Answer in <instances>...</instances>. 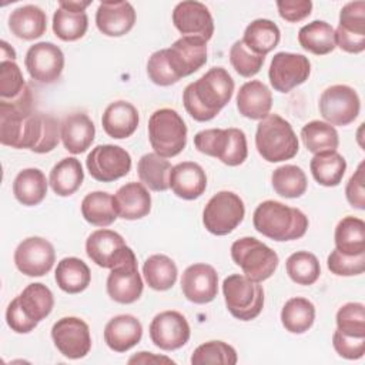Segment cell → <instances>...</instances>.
<instances>
[{
  "instance_id": "obj_17",
  "label": "cell",
  "mask_w": 365,
  "mask_h": 365,
  "mask_svg": "<svg viewBox=\"0 0 365 365\" xmlns=\"http://www.w3.org/2000/svg\"><path fill=\"white\" fill-rule=\"evenodd\" d=\"M190 335L188 321L178 311H163L150 324L151 342L163 351H175L184 346Z\"/></svg>"
},
{
  "instance_id": "obj_29",
  "label": "cell",
  "mask_w": 365,
  "mask_h": 365,
  "mask_svg": "<svg viewBox=\"0 0 365 365\" xmlns=\"http://www.w3.org/2000/svg\"><path fill=\"white\" fill-rule=\"evenodd\" d=\"M9 29L17 38L36 40L47 30V16L34 4L17 7L9 16Z\"/></svg>"
},
{
  "instance_id": "obj_55",
  "label": "cell",
  "mask_w": 365,
  "mask_h": 365,
  "mask_svg": "<svg viewBox=\"0 0 365 365\" xmlns=\"http://www.w3.org/2000/svg\"><path fill=\"white\" fill-rule=\"evenodd\" d=\"M6 322L11 328V331L17 334H29L37 327V321L27 317V314L21 309L17 297L7 305L6 309Z\"/></svg>"
},
{
  "instance_id": "obj_3",
  "label": "cell",
  "mask_w": 365,
  "mask_h": 365,
  "mask_svg": "<svg viewBox=\"0 0 365 365\" xmlns=\"http://www.w3.org/2000/svg\"><path fill=\"white\" fill-rule=\"evenodd\" d=\"M252 224L259 234L274 241L298 240L308 230V218L301 210L274 200L258 204L252 214Z\"/></svg>"
},
{
  "instance_id": "obj_23",
  "label": "cell",
  "mask_w": 365,
  "mask_h": 365,
  "mask_svg": "<svg viewBox=\"0 0 365 365\" xmlns=\"http://www.w3.org/2000/svg\"><path fill=\"white\" fill-rule=\"evenodd\" d=\"M170 188L182 200H195L207 188V175L202 167L194 161H182L171 168Z\"/></svg>"
},
{
  "instance_id": "obj_13",
  "label": "cell",
  "mask_w": 365,
  "mask_h": 365,
  "mask_svg": "<svg viewBox=\"0 0 365 365\" xmlns=\"http://www.w3.org/2000/svg\"><path fill=\"white\" fill-rule=\"evenodd\" d=\"M311 74V63L308 57L298 53H277L269 64L268 78L275 91L289 93L301 86Z\"/></svg>"
},
{
  "instance_id": "obj_14",
  "label": "cell",
  "mask_w": 365,
  "mask_h": 365,
  "mask_svg": "<svg viewBox=\"0 0 365 365\" xmlns=\"http://www.w3.org/2000/svg\"><path fill=\"white\" fill-rule=\"evenodd\" d=\"M106 288L108 297L118 304H133L141 297L144 285L138 272L134 251L111 268Z\"/></svg>"
},
{
  "instance_id": "obj_18",
  "label": "cell",
  "mask_w": 365,
  "mask_h": 365,
  "mask_svg": "<svg viewBox=\"0 0 365 365\" xmlns=\"http://www.w3.org/2000/svg\"><path fill=\"white\" fill-rule=\"evenodd\" d=\"M133 250L124 238L111 230L101 228L93 231L86 241L87 257L101 268H113L120 264Z\"/></svg>"
},
{
  "instance_id": "obj_48",
  "label": "cell",
  "mask_w": 365,
  "mask_h": 365,
  "mask_svg": "<svg viewBox=\"0 0 365 365\" xmlns=\"http://www.w3.org/2000/svg\"><path fill=\"white\" fill-rule=\"evenodd\" d=\"M336 329L355 336H365V307L361 302H348L336 312Z\"/></svg>"
},
{
  "instance_id": "obj_39",
  "label": "cell",
  "mask_w": 365,
  "mask_h": 365,
  "mask_svg": "<svg viewBox=\"0 0 365 365\" xmlns=\"http://www.w3.org/2000/svg\"><path fill=\"white\" fill-rule=\"evenodd\" d=\"M335 248L348 255L365 252V222L361 218L344 217L335 227Z\"/></svg>"
},
{
  "instance_id": "obj_34",
  "label": "cell",
  "mask_w": 365,
  "mask_h": 365,
  "mask_svg": "<svg viewBox=\"0 0 365 365\" xmlns=\"http://www.w3.org/2000/svg\"><path fill=\"white\" fill-rule=\"evenodd\" d=\"M299 46L317 56H325L335 50V30L322 20H314L302 26L298 31Z\"/></svg>"
},
{
  "instance_id": "obj_21",
  "label": "cell",
  "mask_w": 365,
  "mask_h": 365,
  "mask_svg": "<svg viewBox=\"0 0 365 365\" xmlns=\"http://www.w3.org/2000/svg\"><path fill=\"white\" fill-rule=\"evenodd\" d=\"M181 291L190 302H211L218 292V274L215 268L204 262L187 267L181 277Z\"/></svg>"
},
{
  "instance_id": "obj_59",
  "label": "cell",
  "mask_w": 365,
  "mask_h": 365,
  "mask_svg": "<svg viewBox=\"0 0 365 365\" xmlns=\"http://www.w3.org/2000/svg\"><path fill=\"white\" fill-rule=\"evenodd\" d=\"M0 48H1V61H14L16 60V51L11 46H9L7 41H1Z\"/></svg>"
},
{
  "instance_id": "obj_24",
  "label": "cell",
  "mask_w": 365,
  "mask_h": 365,
  "mask_svg": "<svg viewBox=\"0 0 365 365\" xmlns=\"http://www.w3.org/2000/svg\"><path fill=\"white\" fill-rule=\"evenodd\" d=\"M113 197L117 215L123 220H140L151 211V195L143 182H127Z\"/></svg>"
},
{
  "instance_id": "obj_6",
  "label": "cell",
  "mask_w": 365,
  "mask_h": 365,
  "mask_svg": "<svg viewBox=\"0 0 365 365\" xmlns=\"http://www.w3.org/2000/svg\"><path fill=\"white\" fill-rule=\"evenodd\" d=\"M148 138L155 154L171 158L185 148L187 125L175 110L160 108L148 120Z\"/></svg>"
},
{
  "instance_id": "obj_36",
  "label": "cell",
  "mask_w": 365,
  "mask_h": 365,
  "mask_svg": "<svg viewBox=\"0 0 365 365\" xmlns=\"http://www.w3.org/2000/svg\"><path fill=\"white\" fill-rule=\"evenodd\" d=\"M83 218L96 227H108L117 218L114 197L106 191L88 192L81 201Z\"/></svg>"
},
{
  "instance_id": "obj_45",
  "label": "cell",
  "mask_w": 365,
  "mask_h": 365,
  "mask_svg": "<svg viewBox=\"0 0 365 365\" xmlns=\"http://www.w3.org/2000/svg\"><path fill=\"white\" fill-rule=\"evenodd\" d=\"M88 29L86 11L74 13L58 7L53 14V31L63 41H76L81 38Z\"/></svg>"
},
{
  "instance_id": "obj_43",
  "label": "cell",
  "mask_w": 365,
  "mask_h": 365,
  "mask_svg": "<svg viewBox=\"0 0 365 365\" xmlns=\"http://www.w3.org/2000/svg\"><path fill=\"white\" fill-rule=\"evenodd\" d=\"M274 191L285 198H298L307 191V175L298 165L285 164L274 170L271 175Z\"/></svg>"
},
{
  "instance_id": "obj_58",
  "label": "cell",
  "mask_w": 365,
  "mask_h": 365,
  "mask_svg": "<svg viewBox=\"0 0 365 365\" xmlns=\"http://www.w3.org/2000/svg\"><path fill=\"white\" fill-rule=\"evenodd\" d=\"M91 4L90 0L87 1H58V7L66 9L68 11H74V13H81L86 11V9Z\"/></svg>"
},
{
  "instance_id": "obj_50",
  "label": "cell",
  "mask_w": 365,
  "mask_h": 365,
  "mask_svg": "<svg viewBox=\"0 0 365 365\" xmlns=\"http://www.w3.org/2000/svg\"><path fill=\"white\" fill-rule=\"evenodd\" d=\"M328 269L339 277H354L365 271V252L358 255H348L336 248L331 251L327 259Z\"/></svg>"
},
{
  "instance_id": "obj_46",
  "label": "cell",
  "mask_w": 365,
  "mask_h": 365,
  "mask_svg": "<svg viewBox=\"0 0 365 365\" xmlns=\"http://www.w3.org/2000/svg\"><path fill=\"white\" fill-rule=\"evenodd\" d=\"M238 361L237 351L224 341H208L197 346L191 355L192 365L222 364L235 365Z\"/></svg>"
},
{
  "instance_id": "obj_22",
  "label": "cell",
  "mask_w": 365,
  "mask_h": 365,
  "mask_svg": "<svg viewBox=\"0 0 365 365\" xmlns=\"http://www.w3.org/2000/svg\"><path fill=\"white\" fill-rule=\"evenodd\" d=\"M135 23V10L128 1H103L96 11V26L104 36L121 37Z\"/></svg>"
},
{
  "instance_id": "obj_9",
  "label": "cell",
  "mask_w": 365,
  "mask_h": 365,
  "mask_svg": "<svg viewBox=\"0 0 365 365\" xmlns=\"http://www.w3.org/2000/svg\"><path fill=\"white\" fill-rule=\"evenodd\" d=\"M245 207L240 195L232 191L214 194L202 211V224L214 235L232 232L244 220Z\"/></svg>"
},
{
  "instance_id": "obj_26",
  "label": "cell",
  "mask_w": 365,
  "mask_h": 365,
  "mask_svg": "<svg viewBox=\"0 0 365 365\" xmlns=\"http://www.w3.org/2000/svg\"><path fill=\"white\" fill-rule=\"evenodd\" d=\"M60 137L68 153L81 154L90 148L94 141V123L84 113L68 114L60 124Z\"/></svg>"
},
{
  "instance_id": "obj_27",
  "label": "cell",
  "mask_w": 365,
  "mask_h": 365,
  "mask_svg": "<svg viewBox=\"0 0 365 365\" xmlns=\"http://www.w3.org/2000/svg\"><path fill=\"white\" fill-rule=\"evenodd\" d=\"M272 107V94L259 80L244 83L237 93V108L250 120H262Z\"/></svg>"
},
{
  "instance_id": "obj_53",
  "label": "cell",
  "mask_w": 365,
  "mask_h": 365,
  "mask_svg": "<svg viewBox=\"0 0 365 365\" xmlns=\"http://www.w3.org/2000/svg\"><path fill=\"white\" fill-rule=\"evenodd\" d=\"M332 345L336 354L345 359H359L365 354V336L348 335L338 329L332 335Z\"/></svg>"
},
{
  "instance_id": "obj_25",
  "label": "cell",
  "mask_w": 365,
  "mask_h": 365,
  "mask_svg": "<svg viewBox=\"0 0 365 365\" xmlns=\"http://www.w3.org/2000/svg\"><path fill=\"white\" fill-rule=\"evenodd\" d=\"M143 336L141 322L130 314L111 318L104 328V342L111 351L125 352L135 346Z\"/></svg>"
},
{
  "instance_id": "obj_31",
  "label": "cell",
  "mask_w": 365,
  "mask_h": 365,
  "mask_svg": "<svg viewBox=\"0 0 365 365\" xmlns=\"http://www.w3.org/2000/svg\"><path fill=\"white\" fill-rule=\"evenodd\" d=\"M58 288L67 294L83 292L91 281V272L88 265L77 257L63 258L54 272Z\"/></svg>"
},
{
  "instance_id": "obj_8",
  "label": "cell",
  "mask_w": 365,
  "mask_h": 365,
  "mask_svg": "<svg viewBox=\"0 0 365 365\" xmlns=\"http://www.w3.org/2000/svg\"><path fill=\"white\" fill-rule=\"evenodd\" d=\"M222 294L227 309L240 321L255 319L264 307V289L259 282L245 275L232 274L222 282Z\"/></svg>"
},
{
  "instance_id": "obj_4",
  "label": "cell",
  "mask_w": 365,
  "mask_h": 365,
  "mask_svg": "<svg viewBox=\"0 0 365 365\" xmlns=\"http://www.w3.org/2000/svg\"><path fill=\"white\" fill-rule=\"evenodd\" d=\"M258 154L268 163H281L297 155L299 143L292 125L278 114L259 120L255 131Z\"/></svg>"
},
{
  "instance_id": "obj_19",
  "label": "cell",
  "mask_w": 365,
  "mask_h": 365,
  "mask_svg": "<svg viewBox=\"0 0 365 365\" xmlns=\"http://www.w3.org/2000/svg\"><path fill=\"white\" fill-rule=\"evenodd\" d=\"M173 23L182 36H194L208 41L214 34V20L208 7L195 0L178 3L173 10Z\"/></svg>"
},
{
  "instance_id": "obj_10",
  "label": "cell",
  "mask_w": 365,
  "mask_h": 365,
  "mask_svg": "<svg viewBox=\"0 0 365 365\" xmlns=\"http://www.w3.org/2000/svg\"><path fill=\"white\" fill-rule=\"evenodd\" d=\"M318 107L325 123L342 127L351 124L358 117L361 100L352 87L335 84L322 91Z\"/></svg>"
},
{
  "instance_id": "obj_5",
  "label": "cell",
  "mask_w": 365,
  "mask_h": 365,
  "mask_svg": "<svg viewBox=\"0 0 365 365\" xmlns=\"http://www.w3.org/2000/svg\"><path fill=\"white\" fill-rule=\"evenodd\" d=\"M195 148L210 157L218 158L230 167H237L247 160V137L240 128H208L194 135Z\"/></svg>"
},
{
  "instance_id": "obj_16",
  "label": "cell",
  "mask_w": 365,
  "mask_h": 365,
  "mask_svg": "<svg viewBox=\"0 0 365 365\" xmlns=\"http://www.w3.org/2000/svg\"><path fill=\"white\" fill-rule=\"evenodd\" d=\"M56 251L53 244L41 237L23 240L14 251L17 269L27 277H43L54 265Z\"/></svg>"
},
{
  "instance_id": "obj_54",
  "label": "cell",
  "mask_w": 365,
  "mask_h": 365,
  "mask_svg": "<svg viewBox=\"0 0 365 365\" xmlns=\"http://www.w3.org/2000/svg\"><path fill=\"white\" fill-rule=\"evenodd\" d=\"M365 163L362 161L345 187V197L351 207L365 210Z\"/></svg>"
},
{
  "instance_id": "obj_41",
  "label": "cell",
  "mask_w": 365,
  "mask_h": 365,
  "mask_svg": "<svg viewBox=\"0 0 365 365\" xmlns=\"http://www.w3.org/2000/svg\"><path fill=\"white\" fill-rule=\"evenodd\" d=\"M17 299L27 317L37 322L48 317L54 307L53 292L41 282L29 284L21 294L17 295Z\"/></svg>"
},
{
  "instance_id": "obj_28",
  "label": "cell",
  "mask_w": 365,
  "mask_h": 365,
  "mask_svg": "<svg viewBox=\"0 0 365 365\" xmlns=\"http://www.w3.org/2000/svg\"><path fill=\"white\" fill-rule=\"evenodd\" d=\"M103 130L111 138H127L134 134L138 127L137 108L124 100L110 103L101 117Z\"/></svg>"
},
{
  "instance_id": "obj_49",
  "label": "cell",
  "mask_w": 365,
  "mask_h": 365,
  "mask_svg": "<svg viewBox=\"0 0 365 365\" xmlns=\"http://www.w3.org/2000/svg\"><path fill=\"white\" fill-rule=\"evenodd\" d=\"M29 84L24 81L20 67L14 61L0 63V100L17 98Z\"/></svg>"
},
{
  "instance_id": "obj_38",
  "label": "cell",
  "mask_w": 365,
  "mask_h": 365,
  "mask_svg": "<svg viewBox=\"0 0 365 365\" xmlns=\"http://www.w3.org/2000/svg\"><path fill=\"white\" fill-rule=\"evenodd\" d=\"M315 321V307L304 297L289 298L281 309V324L291 334L307 332Z\"/></svg>"
},
{
  "instance_id": "obj_20",
  "label": "cell",
  "mask_w": 365,
  "mask_h": 365,
  "mask_svg": "<svg viewBox=\"0 0 365 365\" xmlns=\"http://www.w3.org/2000/svg\"><path fill=\"white\" fill-rule=\"evenodd\" d=\"M165 51L173 70L180 78L191 76L207 63V41L200 37L182 36Z\"/></svg>"
},
{
  "instance_id": "obj_33",
  "label": "cell",
  "mask_w": 365,
  "mask_h": 365,
  "mask_svg": "<svg viewBox=\"0 0 365 365\" xmlns=\"http://www.w3.org/2000/svg\"><path fill=\"white\" fill-rule=\"evenodd\" d=\"M309 170L318 184L324 187H336L346 171V161L336 150L321 151L312 157Z\"/></svg>"
},
{
  "instance_id": "obj_47",
  "label": "cell",
  "mask_w": 365,
  "mask_h": 365,
  "mask_svg": "<svg viewBox=\"0 0 365 365\" xmlns=\"http://www.w3.org/2000/svg\"><path fill=\"white\" fill-rule=\"evenodd\" d=\"M230 61L240 76L248 78L255 76L261 70L265 57L251 51L242 43V40H237L230 48Z\"/></svg>"
},
{
  "instance_id": "obj_44",
  "label": "cell",
  "mask_w": 365,
  "mask_h": 365,
  "mask_svg": "<svg viewBox=\"0 0 365 365\" xmlns=\"http://www.w3.org/2000/svg\"><path fill=\"white\" fill-rule=\"evenodd\" d=\"M285 269L288 277L299 285H312L321 275L318 258L308 251H297L287 258Z\"/></svg>"
},
{
  "instance_id": "obj_11",
  "label": "cell",
  "mask_w": 365,
  "mask_h": 365,
  "mask_svg": "<svg viewBox=\"0 0 365 365\" xmlns=\"http://www.w3.org/2000/svg\"><path fill=\"white\" fill-rule=\"evenodd\" d=\"M86 167L94 180L111 182L130 173L131 155L120 145L100 144L87 155Z\"/></svg>"
},
{
  "instance_id": "obj_32",
  "label": "cell",
  "mask_w": 365,
  "mask_h": 365,
  "mask_svg": "<svg viewBox=\"0 0 365 365\" xmlns=\"http://www.w3.org/2000/svg\"><path fill=\"white\" fill-rule=\"evenodd\" d=\"M83 180L84 171L81 163L76 157H66L51 168L48 184L54 194L68 197L81 187Z\"/></svg>"
},
{
  "instance_id": "obj_51",
  "label": "cell",
  "mask_w": 365,
  "mask_h": 365,
  "mask_svg": "<svg viewBox=\"0 0 365 365\" xmlns=\"http://www.w3.org/2000/svg\"><path fill=\"white\" fill-rule=\"evenodd\" d=\"M147 74L154 84L163 86V87L175 84L180 80V77L175 74V71L173 70L168 61L165 48L154 51L150 56L147 61Z\"/></svg>"
},
{
  "instance_id": "obj_30",
  "label": "cell",
  "mask_w": 365,
  "mask_h": 365,
  "mask_svg": "<svg viewBox=\"0 0 365 365\" xmlns=\"http://www.w3.org/2000/svg\"><path fill=\"white\" fill-rule=\"evenodd\" d=\"M48 188V181L46 175L38 168H24L21 170L13 181V194L16 200L27 207L38 205Z\"/></svg>"
},
{
  "instance_id": "obj_40",
  "label": "cell",
  "mask_w": 365,
  "mask_h": 365,
  "mask_svg": "<svg viewBox=\"0 0 365 365\" xmlns=\"http://www.w3.org/2000/svg\"><path fill=\"white\" fill-rule=\"evenodd\" d=\"M143 275L150 288L155 291H167L175 284L178 269L170 257L154 254L144 261Z\"/></svg>"
},
{
  "instance_id": "obj_57",
  "label": "cell",
  "mask_w": 365,
  "mask_h": 365,
  "mask_svg": "<svg viewBox=\"0 0 365 365\" xmlns=\"http://www.w3.org/2000/svg\"><path fill=\"white\" fill-rule=\"evenodd\" d=\"M128 364H175L171 358L155 355L153 352H138L128 359Z\"/></svg>"
},
{
  "instance_id": "obj_35",
  "label": "cell",
  "mask_w": 365,
  "mask_h": 365,
  "mask_svg": "<svg viewBox=\"0 0 365 365\" xmlns=\"http://www.w3.org/2000/svg\"><path fill=\"white\" fill-rule=\"evenodd\" d=\"M281 40V31L278 26L268 19H257L251 21L242 37V43L255 54L267 56L272 51Z\"/></svg>"
},
{
  "instance_id": "obj_56",
  "label": "cell",
  "mask_w": 365,
  "mask_h": 365,
  "mask_svg": "<svg viewBox=\"0 0 365 365\" xmlns=\"http://www.w3.org/2000/svg\"><path fill=\"white\" fill-rule=\"evenodd\" d=\"M277 9L279 16L289 21L297 23L307 19L312 11L311 0H278Z\"/></svg>"
},
{
  "instance_id": "obj_52",
  "label": "cell",
  "mask_w": 365,
  "mask_h": 365,
  "mask_svg": "<svg viewBox=\"0 0 365 365\" xmlns=\"http://www.w3.org/2000/svg\"><path fill=\"white\" fill-rule=\"evenodd\" d=\"M338 29L365 36V1H349L339 11V24Z\"/></svg>"
},
{
  "instance_id": "obj_1",
  "label": "cell",
  "mask_w": 365,
  "mask_h": 365,
  "mask_svg": "<svg viewBox=\"0 0 365 365\" xmlns=\"http://www.w3.org/2000/svg\"><path fill=\"white\" fill-rule=\"evenodd\" d=\"M60 123L34 111L33 93L26 88L14 100H0V143L37 154L53 151L60 140Z\"/></svg>"
},
{
  "instance_id": "obj_15",
  "label": "cell",
  "mask_w": 365,
  "mask_h": 365,
  "mask_svg": "<svg viewBox=\"0 0 365 365\" xmlns=\"http://www.w3.org/2000/svg\"><path fill=\"white\" fill-rule=\"evenodd\" d=\"M26 68L30 77L43 84L57 81L64 68V54L58 46L51 41H40L26 53Z\"/></svg>"
},
{
  "instance_id": "obj_2",
  "label": "cell",
  "mask_w": 365,
  "mask_h": 365,
  "mask_svg": "<svg viewBox=\"0 0 365 365\" xmlns=\"http://www.w3.org/2000/svg\"><path fill=\"white\" fill-rule=\"evenodd\" d=\"M234 86L224 67H212L184 88V107L195 121H210L230 103Z\"/></svg>"
},
{
  "instance_id": "obj_12",
  "label": "cell",
  "mask_w": 365,
  "mask_h": 365,
  "mask_svg": "<svg viewBox=\"0 0 365 365\" xmlns=\"http://www.w3.org/2000/svg\"><path fill=\"white\" fill-rule=\"evenodd\" d=\"M51 338L60 354L68 359L84 358L91 349L90 328L77 317L57 319L51 328Z\"/></svg>"
},
{
  "instance_id": "obj_37",
  "label": "cell",
  "mask_w": 365,
  "mask_h": 365,
  "mask_svg": "<svg viewBox=\"0 0 365 365\" xmlns=\"http://www.w3.org/2000/svg\"><path fill=\"white\" fill-rule=\"evenodd\" d=\"M171 168L170 161L155 153L144 154L137 164L140 181L153 191H165L170 188Z\"/></svg>"
},
{
  "instance_id": "obj_42",
  "label": "cell",
  "mask_w": 365,
  "mask_h": 365,
  "mask_svg": "<svg viewBox=\"0 0 365 365\" xmlns=\"http://www.w3.org/2000/svg\"><path fill=\"white\" fill-rule=\"evenodd\" d=\"M301 138L305 148L314 154L336 150L339 145V137L335 127L319 120L307 123L301 128Z\"/></svg>"
},
{
  "instance_id": "obj_7",
  "label": "cell",
  "mask_w": 365,
  "mask_h": 365,
  "mask_svg": "<svg viewBox=\"0 0 365 365\" xmlns=\"http://www.w3.org/2000/svg\"><path fill=\"white\" fill-rule=\"evenodd\" d=\"M231 258L242 269L244 275L255 282L268 279L279 262L277 252L254 237H242L234 241Z\"/></svg>"
}]
</instances>
